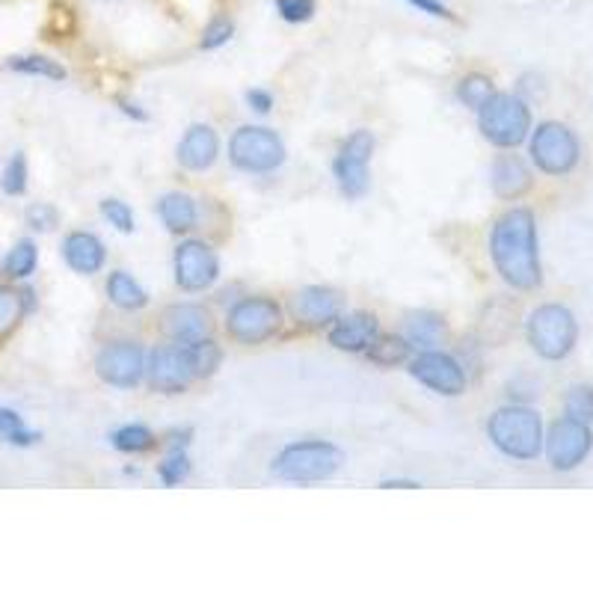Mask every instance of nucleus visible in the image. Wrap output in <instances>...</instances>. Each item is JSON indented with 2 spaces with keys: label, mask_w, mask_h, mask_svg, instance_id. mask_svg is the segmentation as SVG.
<instances>
[{
  "label": "nucleus",
  "mask_w": 593,
  "mask_h": 593,
  "mask_svg": "<svg viewBox=\"0 0 593 593\" xmlns=\"http://www.w3.org/2000/svg\"><path fill=\"white\" fill-rule=\"evenodd\" d=\"M9 69L21 72V75H36V78H48V81H66V69L48 57H12Z\"/></svg>",
  "instance_id": "c756f323"
},
{
  "label": "nucleus",
  "mask_w": 593,
  "mask_h": 593,
  "mask_svg": "<svg viewBox=\"0 0 593 593\" xmlns=\"http://www.w3.org/2000/svg\"><path fill=\"white\" fill-rule=\"evenodd\" d=\"M63 255H66V264L75 270V273H84V276H92L104 267V244L89 235V232H72L66 241H63Z\"/></svg>",
  "instance_id": "6ab92c4d"
},
{
  "label": "nucleus",
  "mask_w": 593,
  "mask_h": 593,
  "mask_svg": "<svg viewBox=\"0 0 593 593\" xmlns=\"http://www.w3.org/2000/svg\"><path fill=\"white\" fill-rule=\"evenodd\" d=\"M341 451L333 442H294L282 448V454L273 460V475L291 484H315L327 481L339 472Z\"/></svg>",
  "instance_id": "f03ea898"
},
{
  "label": "nucleus",
  "mask_w": 593,
  "mask_h": 593,
  "mask_svg": "<svg viewBox=\"0 0 593 593\" xmlns=\"http://www.w3.org/2000/svg\"><path fill=\"white\" fill-rule=\"evenodd\" d=\"M101 214L110 220V226H116L122 235H131L134 232V211L125 205V202H119V199H104L101 202Z\"/></svg>",
  "instance_id": "c9c22d12"
},
{
  "label": "nucleus",
  "mask_w": 593,
  "mask_h": 593,
  "mask_svg": "<svg viewBox=\"0 0 593 593\" xmlns=\"http://www.w3.org/2000/svg\"><path fill=\"white\" fill-rule=\"evenodd\" d=\"M404 339L410 347H419V350H436L442 341H445V321L439 315H413L407 321V330H404Z\"/></svg>",
  "instance_id": "4be33fe9"
},
{
  "label": "nucleus",
  "mask_w": 593,
  "mask_h": 593,
  "mask_svg": "<svg viewBox=\"0 0 593 593\" xmlns=\"http://www.w3.org/2000/svg\"><path fill=\"white\" fill-rule=\"evenodd\" d=\"M371 155H374V134L371 131H353L339 149L336 158V181H339L341 193L347 199H359L368 190V167H371Z\"/></svg>",
  "instance_id": "1a4fd4ad"
},
{
  "label": "nucleus",
  "mask_w": 593,
  "mask_h": 593,
  "mask_svg": "<svg viewBox=\"0 0 593 593\" xmlns=\"http://www.w3.org/2000/svg\"><path fill=\"white\" fill-rule=\"evenodd\" d=\"M576 339H579V327L567 306L546 303L534 309V315L528 318V341L543 359L552 362L564 359L576 347Z\"/></svg>",
  "instance_id": "39448f33"
},
{
  "label": "nucleus",
  "mask_w": 593,
  "mask_h": 593,
  "mask_svg": "<svg viewBox=\"0 0 593 593\" xmlns=\"http://www.w3.org/2000/svg\"><path fill=\"white\" fill-rule=\"evenodd\" d=\"M146 374H149V383L152 389L164 392V395H175V392H184L193 380H196V368H193V359H190V350L187 344H167V347H158L146 365Z\"/></svg>",
  "instance_id": "f8f14e48"
},
{
  "label": "nucleus",
  "mask_w": 593,
  "mask_h": 593,
  "mask_svg": "<svg viewBox=\"0 0 593 593\" xmlns=\"http://www.w3.org/2000/svg\"><path fill=\"white\" fill-rule=\"evenodd\" d=\"M582 155V146L576 140V134L561 125V122H543L534 134H531V158L537 164V170L546 175H567L576 170Z\"/></svg>",
  "instance_id": "423d86ee"
},
{
  "label": "nucleus",
  "mask_w": 593,
  "mask_h": 593,
  "mask_svg": "<svg viewBox=\"0 0 593 593\" xmlns=\"http://www.w3.org/2000/svg\"><path fill=\"white\" fill-rule=\"evenodd\" d=\"M496 95V86L487 75H466L457 84V98L469 107V110H481L490 98Z\"/></svg>",
  "instance_id": "cd10ccee"
},
{
  "label": "nucleus",
  "mask_w": 593,
  "mask_h": 593,
  "mask_svg": "<svg viewBox=\"0 0 593 593\" xmlns=\"http://www.w3.org/2000/svg\"><path fill=\"white\" fill-rule=\"evenodd\" d=\"M187 350H190V359H193L196 377H208V374H214V371H217V365H220V359H223L220 347H217L211 339L193 341V344H187Z\"/></svg>",
  "instance_id": "7c9ffc66"
},
{
  "label": "nucleus",
  "mask_w": 593,
  "mask_h": 593,
  "mask_svg": "<svg viewBox=\"0 0 593 593\" xmlns=\"http://www.w3.org/2000/svg\"><path fill=\"white\" fill-rule=\"evenodd\" d=\"M220 261L205 241H184L175 250V282L184 291H205L217 282Z\"/></svg>",
  "instance_id": "ddd939ff"
},
{
  "label": "nucleus",
  "mask_w": 593,
  "mask_h": 593,
  "mask_svg": "<svg viewBox=\"0 0 593 593\" xmlns=\"http://www.w3.org/2000/svg\"><path fill=\"white\" fill-rule=\"evenodd\" d=\"M161 211V220L164 226L181 235V232H190L196 226V202L187 196V193H167L158 205Z\"/></svg>",
  "instance_id": "412c9836"
},
{
  "label": "nucleus",
  "mask_w": 593,
  "mask_h": 593,
  "mask_svg": "<svg viewBox=\"0 0 593 593\" xmlns=\"http://www.w3.org/2000/svg\"><path fill=\"white\" fill-rule=\"evenodd\" d=\"M158 475H161V481L167 484V487H175V484H181L187 475H190V460H187V454L181 451V448H175L170 457L161 463V469H158Z\"/></svg>",
  "instance_id": "f704fd0d"
},
{
  "label": "nucleus",
  "mask_w": 593,
  "mask_h": 593,
  "mask_svg": "<svg viewBox=\"0 0 593 593\" xmlns=\"http://www.w3.org/2000/svg\"><path fill=\"white\" fill-rule=\"evenodd\" d=\"M282 327V309L270 297H247L238 306H232L226 333L238 344H261L273 339Z\"/></svg>",
  "instance_id": "6e6552de"
},
{
  "label": "nucleus",
  "mask_w": 593,
  "mask_h": 593,
  "mask_svg": "<svg viewBox=\"0 0 593 593\" xmlns=\"http://www.w3.org/2000/svg\"><path fill=\"white\" fill-rule=\"evenodd\" d=\"M490 255L499 276L516 291H531L540 285V253H537V226L528 208L508 211L490 241Z\"/></svg>",
  "instance_id": "f257e3e1"
},
{
  "label": "nucleus",
  "mask_w": 593,
  "mask_h": 593,
  "mask_svg": "<svg viewBox=\"0 0 593 593\" xmlns=\"http://www.w3.org/2000/svg\"><path fill=\"white\" fill-rule=\"evenodd\" d=\"M288 312L303 327H324L341 315V297L333 288H303L291 297Z\"/></svg>",
  "instance_id": "2eb2a0df"
},
{
  "label": "nucleus",
  "mask_w": 593,
  "mask_h": 593,
  "mask_svg": "<svg viewBox=\"0 0 593 593\" xmlns=\"http://www.w3.org/2000/svg\"><path fill=\"white\" fill-rule=\"evenodd\" d=\"M36 264H39V250H36V244L33 241H18L9 255L3 258V264H0V273L6 276V279H27L33 270H36Z\"/></svg>",
  "instance_id": "393cba45"
},
{
  "label": "nucleus",
  "mask_w": 593,
  "mask_h": 593,
  "mask_svg": "<svg viewBox=\"0 0 593 593\" xmlns=\"http://www.w3.org/2000/svg\"><path fill=\"white\" fill-rule=\"evenodd\" d=\"M95 371L110 386L134 389L146 374V353L137 341H110L98 350Z\"/></svg>",
  "instance_id": "9d476101"
},
{
  "label": "nucleus",
  "mask_w": 593,
  "mask_h": 593,
  "mask_svg": "<svg viewBox=\"0 0 593 593\" xmlns=\"http://www.w3.org/2000/svg\"><path fill=\"white\" fill-rule=\"evenodd\" d=\"M564 413L567 419H576V422H593V389L591 386H573L564 398Z\"/></svg>",
  "instance_id": "2f4dec72"
},
{
  "label": "nucleus",
  "mask_w": 593,
  "mask_h": 593,
  "mask_svg": "<svg viewBox=\"0 0 593 593\" xmlns=\"http://www.w3.org/2000/svg\"><path fill=\"white\" fill-rule=\"evenodd\" d=\"M478 128L481 134L499 146V149H516L528 131H531V110L519 95L496 92L481 110H478Z\"/></svg>",
  "instance_id": "20e7f679"
},
{
  "label": "nucleus",
  "mask_w": 593,
  "mask_h": 593,
  "mask_svg": "<svg viewBox=\"0 0 593 593\" xmlns=\"http://www.w3.org/2000/svg\"><path fill=\"white\" fill-rule=\"evenodd\" d=\"M107 297L113 306L125 309V312H137L149 303V294L134 282V276H128L125 270H113L107 279Z\"/></svg>",
  "instance_id": "5701e85b"
},
{
  "label": "nucleus",
  "mask_w": 593,
  "mask_h": 593,
  "mask_svg": "<svg viewBox=\"0 0 593 593\" xmlns=\"http://www.w3.org/2000/svg\"><path fill=\"white\" fill-rule=\"evenodd\" d=\"M493 445L513 460H534L543 451V422L528 407H505L487 424Z\"/></svg>",
  "instance_id": "7ed1b4c3"
},
{
  "label": "nucleus",
  "mask_w": 593,
  "mask_h": 593,
  "mask_svg": "<svg viewBox=\"0 0 593 593\" xmlns=\"http://www.w3.org/2000/svg\"><path fill=\"white\" fill-rule=\"evenodd\" d=\"M410 374L439 395H460L466 389V374L460 362L439 350H424L419 359H413Z\"/></svg>",
  "instance_id": "4468645a"
},
{
  "label": "nucleus",
  "mask_w": 593,
  "mask_h": 593,
  "mask_svg": "<svg viewBox=\"0 0 593 593\" xmlns=\"http://www.w3.org/2000/svg\"><path fill=\"white\" fill-rule=\"evenodd\" d=\"M229 158L244 172H273L285 161V146L276 131L244 125L229 140Z\"/></svg>",
  "instance_id": "0eeeda50"
},
{
  "label": "nucleus",
  "mask_w": 593,
  "mask_h": 593,
  "mask_svg": "<svg viewBox=\"0 0 593 593\" xmlns=\"http://www.w3.org/2000/svg\"><path fill=\"white\" fill-rule=\"evenodd\" d=\"M380 336V324L374 315L368 312H356V315H347V318H336L333 330H330V344L347 350V353H362L371 341Z\"/></svg>",
  "instance_id": "a211bd4d"
},
{
  "label": "nucleus",
  "mask_w": 593,
  "mask_h": 593,
  "mask_svg": "<svg viewBox=\"0 0 593 593\" xmlns=\"http://www.w3.org/2000/svg\"><path fill=\"white\" fill-rule=\"evenodd\" d=\"M247 101H250V107L258 110V113H267V110L273 107V95L264 92V89H250V92H247Z\"/></svg>",
  "instance_id": "ea45409f"
},
{
  "label": "nucleus",
  "mask_w": 593,
  "mask_h": 593,
  "mask_svg": "<svg viewBox=\"0 0 593 593\" xmlns=\"http://www.w3.org/2000/svg\"><path fill=\"white\" fill-rule=\"evenodd\" d=\"M410 6H416L419 12H427L433 18H445V21H457V15L442 3V0H407Z\"/></svg>",
  "instance_id": "58836bf2"
},
{
  "label": "nucleus",
  "mask_w": 593,
  "mask_h": 593,
  "mask_svg": "<svg viewBox=\"0 0 593 593\" xmlns=\"http://www.w3.org/2000/svg\"><path fill=\"white\" fill-rule=\"evenodd\" d=\"M365 356L383 368H392V365H401L410 359V344L407 339H398V336H377L365 347Z\"/></svg>",
  "instance_id": "a878e982"
},
{
  "label": "nucleus",
  "mask_w": 593,
  "mask_h": 593,
  "mask_svg": "<svg viewBox=\"0 0 593 593\" xmlns=\"http://www.w3.org/2000/svg\"><path fill=\"white\" fill-rule=\"evenodd\" d=\"M380 487H386V490H395V487H401V490H416L419 481H383Z\"/></svg>",
  "instance_id": "a19ab883"
},
{
  "label": "nucleus",
  "mask_w": 593,
  "mask_h": 593,
  "mask_svg": "<svg viewBox=\"0 0 593 593\" xmlns=\"http://www.w3.org/2000/svg\"><path fill=\"white\" fill-rule=\"evenodd\" d=\"M591 448V424L576 422V419H567V416L561 422L552 424V430L546 436V457H549L552 469H558V472H570L579 463H585Z\"/></svg>",
  "instance_id": "9b49d317"
},
{
  "label": "nucleus",
  "mask_w": 593,
  "mask_h": 593,
  "mask_svg": "<svg viewBox=\"0 0 593 593\" xmlns=\"http://www.w3.org/2000/svg\"><path fill=\"white\" fill-rule=\"evenodd\" d=\"M30 309H33V291L0 285V339H6Z\"/></svg>",
  "instance_id": "b1692460"
},
{
  "label": "nucleus",
  "mask_w": 593,
  "mask_h": 593,
  "mask_svg": "<svg viewBox=\"0 0 593 593\" xmlns=\"http://www.w3.org/2000/svg\"><path fill=\"white\" fill-rule=\"evenodd\" d=\"M161 327L175 344H193L211 336V315L196 303H175L161 315Z\"/></svg>",
  "instance_id": "dca6fc26"
},
{
  "label": "nucleus",
  "mask_w": 593,
  "mask_h": 593,
  "mask_svg": "<svg viewBox=\"0 0 593 593\" xmlns=\"http://www.w3.org/2000/svg\"><path fill=\"white\" fill-rule=\"evenodd\" d=\"M155 433L146 424H125L113 433V445L125 454H143L155 448Z\"/></svg>",
  "instance_id": "bb28decb"
},
{
  "label": "nucleus",
  "mask_w": 593,
  "mask_h": 593,
  "mask_svg": "<svg viewBox=\"0 0 593 593\" xmlns=\"http://www.w3.org/2000/svg\"><path fill=\"white\" fill-rule=\"evenodd\" d=\"M57 223H60V214H57L54 205L36 202V205L27 208V226H30V229H36V232H51Z\"/></svg>",
  "instance_id": "4c0bfd02"
},
{
  "label": "nucleus",
  "mask_w": 593,
  "mask_h": 593,
  "mask_svg": "<svg viewBox=\"0 0 593 593\" xmlns=\"http://www.w3.org/2000/svg\"><path fill=\"white\" fill-rule=\"evenodd\" d=\"M220 155V137L211 125H193L178 143V164L190 172H205L214 167Z\"/></svg>",
  "instance_id": "f3484780"
},
{
  "label": "nucleus",
  "mask_w": 593,
  "mask_h": 593,
  "mask_svg": "<svg viewBox=\"0 0 593 593\" xmlns=\"http://www.w3.org/2000/svg\"><path fill=\"white\" fill-rule=\"evenodd\" d=\"M0 184H3V193L6 196H21L27 190V158L21 152H15L12 161L6 164V172H3Z\"/></svg>",
  "instance_id": "473e14b6"
},
{
  "label": "nucleus",
  "mask_w": 593,
  "mask_h": 593,
  "mask_svg": "<svg viewBox=\"0 0 593 593\" xmlns=\"http://www.w3.org/2000/svg\"><path fill=\"white\" fill-rule=\"evenodd\" d=\"M119 107H122V110H125L128 116H134V119H140V122H146V113H143V110H137L134 104H128V101H119Z\"/></svg>",
  "instance_id": "79ce46f5"
},
{
  "label": "nucleus",
  "mask_w": 593,
  "mask_h": 593,
  "mask_svg": "<svg viewBox=\"0 0 593 593\" xmlns=\"http://www.w3.org/2000/svg\"><path fill=\"white\" fill-rule=\"evenodd\" d=\"M0 439H3V442H9V445H21V448H27V445H33V442H39V433H36V430H30L15 410L0 407Z\"/></svg>",
  "instance_id": "c85d7f7f"
},
{
  "label": "nucleus",
  "mask_w": 593,
  "mask_h": 593,
  "mask_svg": "<svg viewBox=\"0 0 593 593\" xmlns=\"http://www.w3.org/2000/svg\"><path fill=\"white\" fill-rule=\"evenodd\" d=\"M232 33H235V21H232L229 15H217V18H211L208 27L202 30V48H205V51H214V48L226 45V42L232 39Z\"/></svg>",
  "instance_id": "72a5a7b5"
},
{
  "label": "nucleus",
  "mask_w": 593,
  "mask_h": 593,
  "mask_svg": "<svg viewBox=\"0 0 593 593\" xmlns=\"http://www.w3.org/2000/svg\"><path fill=\"white\" fill-rule=\"evenodd\" d=\"M318 0H276V12L288 21V24H303L315 15Z\"/></svg>",
  "instance_id": "e433bc0d"
},
{
  "label": "nucleus",
  "mask_w": 593,
  "mask_h": 593,
  "mask_svg": "<svg viewBox=\"0 0 593 593\" xmlns=\"http://www.w3.org/2000/svg\"><path fill=\"white\" fill-rule=\"evenodd\" d=\"M493 190L502 199H519V196H525L531 190V172L519 158L502 155L493 164Z\"/></svg>",
  "instance_id": "aec40b11"
}]
</instances>
